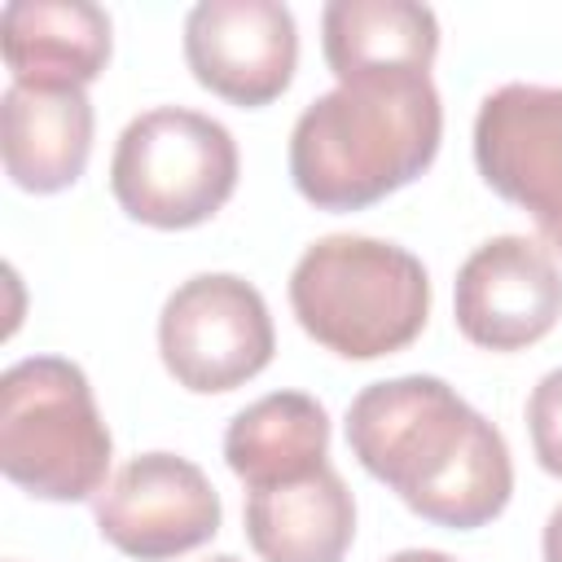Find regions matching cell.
Instances as JSON below:
<instances>
[{"label": "cell", "instance_id": "cell-1", "mask_svg": "<svg viewBox=\"0 0 562 562\" xmlns=\"http://www.w3.org/2000/svg\"><path fill=\"white\" fill-rule=\"evenodd\" d=\"M347 448L435 527L474 531L514 492L505 435L430 373L364 386L347 408Z\"/></svg>", "mask_w": 562, "mask_h": 562}, {"label": "cell", "instance_id": "cell-2", "mask_svg": "<svg viewBox=\"0 0 562 562\" xmlns=\"http://www.w3.org/2000/svg\"><path fill=\"white\" fill-rule=\"evenodd\" d=\"M439 140L443 105L430 75L338 83L290 132V180L321 211H360L413 184Z\"/></svg>", "mask_w": 562, "mask_h": 562}, {"label": "cell", "instance_id": "cell-3", "mask_svg": "<svg viewBox=\"0 0 562 562\" xmlns=\"http://www.w3.org/2000/svg\"><path fill=\"white\" fill-rule=\"evenodd\" d=\"M290 307L307 338L347 360L404 351L430 316V277L395 241L334 233L312 241L290 272Z\"/></svg>", "mask_w": 562, "mask_h": 562}, {"label": "cell", "instance_id": "cell-4", "mask_svg": "<svg viewBox=\"0 0 562 562\" xmlns=\"http://www.w3.org/2000/svg\"><path fill=\"white\" fill-rule=\"evenodd\" d=\"M110 426L79 364L31 356L0 378V470L40 501L101 496L110 474Z\"/></svg>", "mask_w": 562, "mask_h": 562}, {"label": "cell", "instance_id": "cell-5", "mask_svg": "<svg viewBox=\"0 0 562 562\" xmlns=\"http://www.w3.org/2000/svg\"><path fill=\"white\" fill-rule=\"evenodd\" d=\"M233 132L184 105H158L136 114L110 158L114 202L149 228L206 224L237 189Z\"/></svg>", "mask_w": 562, "mask_h": 562}, {"label": "cell", "instance_id": "cell-6", "mask_svg": "<svg viewBox=\"0 0 562 562\" xmlns=\"http://www.w3.org/2000/svg\"><path fill=\"white\" fill-rule=\"evenodd\" d=\"M158 351L184 391H233L263 373L277 351L268 303L246 277L198 272L167 294L158 316Z\"/></svg>", "mask_w": 562, "mask_h": 562}, {"label": "cell", "instance_id": "cell-7", "mask_svg": "<svg viewBox=\"0 0 562 562\" xmlns=\"http://www.w3.org/2000/svg\"><path fill=\"white\" fill-rule=\"evenodd\" d=\"M479 176L562 250V88L505 83L474 114Z\"/></svg>", "mask_w": 562, "mask_h": 562}, {"label": "cell", "instance_id": "cell-8", "mask_svg": "<svg viewBox=\"0 0 562 562\" xmlns=\"http://www.w3.org/2000/svg\"><path fill=\"white\" fill-rule=\"evenodd\" d=\"M220 492L176 452L132 457L97 496V531L140 562H167L206 544L220 531Z\"/></svg>", "mask_w": 562, "mask_h": 562}, {"label": "cell", "instance_id": "cell-9", "mask_svg": "<svg viewBox=\"0 0 562 562\" xmlns=\"http://www.w3.org/2000/svg\"><path fill=\"white\" fill-rule=\"evenodd\" d=\"M184 61L206 92L259 110L294 79V13L277 0H202L184 18Z\"/></svg>", "mask_w": 562, "mask_h": 562}, {"label": "cell", "instance_id": "cell-10", "mask_svg": "<svg viewBox=\"0 0 562 562\" xmlns=\"http://www.w3.org/2000/svg\"><path fill=\"white\" fill-rule=\"evenodd\" d=\"M457 329L483 351H522L562 316V272L549 246L505 233L483 241L457 272Z\"/></svg>", "mask_w": 562, "mask_h": 562}, {"label": "cell", "instance_id": "cell-11", "mask_svg": "<svg viewBox=\"0 0 562 562\" xmlns=\"http://www.w3.org/2000/svg\"><path fill=\"white\" fill-rule=\"evenodd\" d=\"M0 53L22 88H88L110 61V13L92 0H9Z\"/></svg>", "mask_w": 562, "mask_h": 562}, {"label": "cell", "instance_id": "cell-12", "mask_svg": "<svg viewBox=\"0 0 562 562\" xmlns=\"http://www.w3.org/2000/svg\"><path fill=\"white\" fill-rule=\"evenodd\" d=\"M4 171L26 193L70 189L92 154V101L83 88H22L0 101Z\"/></svg>", "mask_w": 562, "mask_h": 562}, {"label": "cell", "instance_id": "cell-13", "mask_svg": "<svg viewBox=\"0 0 562 562\" xmlns=\"http://www.w3.org/2000/svg\"><path fill=\"white\" fill-rule=\"evenodd\" d=\"M321 48L338 83L417 79L439 53V22L417 0H329Z\"/></svg>", "mask_w": 562, "mask_h": 562}, {"label": "cell", "instance_id": "cell-14", "mask_svg": "<svg viewBox=\"0 0 562 562\" xmlns=\"http://www.w3.org/2000/svg\"><path fill=\"white\" fill-rule=\"evenodd\" d=\"M351 536L356 501L334 465L246 496V540L263 562H342Z\"/></svg>", "mask_w": 562, "mask_h": 562}, {"label": "cell", "instance_id": "cell-15", "mask_svg": "<svg viewBox=\"0 0 562 562\" xmlns=\"http://www.w3.org/2000/svg\"><path fill=\"white\" fill-rule=\"evenodd\" d=\"M329 457V413L303 391H272L246 404L224 430L228 470L255 492L299 483Z\"/></svg>", "mask_w": 562, "mask_h": 562}, {"label": "cell", "instance_id": "cell-16", "mask_svg": "<svg viewBox=\"0 0 562 562\" xmlns=\"http://www.w3.org/2000/svg\"><path fill=\"white\" fill-rule=\"evenodd\" d=\"M527 430H531V448H536L540 470H549V474L562 479V369L544 373L531 386Z\"/></svg>", "mask_w": 562, "mask_h": 562}, {"label": "cell", "instance_id": "cell-17", "mask_svg": "<svg viewBox=\"0 0 562 562\" xmlns=\"http://www.w3.org/2000/svg\"><path fill=\"white\" fill-rule=\"evenodd\" d=\"M540 549H544V562H562V505L549 514L544 536H540Z\"/></svg>", "mask_w": 562, "mask_h": 562}, {"label": "cell", "instance_id": "cell-18", "mask_svg": "<svg viewBox=\"0 0 562 562\" xmlns=\"http://www.w3.org/2000/svg\"><path fill=\"white\" fill-rule=\"evenodd\" d=\"M386 562H457V558H448L439 549H404V553H391Z\"/></svg>", "mask_w": 562, "mask_h": 562}, {"label": "cell", "instance_id": "cell-19", "mask_svg": "<svg viewBox=\"0 0 562 562\" xmlns=\"http://www.w3.org/2000/svg\"><path fill=\"white\" fill-rule=\"evenodd\" d=\"M206 562H241V558H233V553H215V558H206Z\"/></svg>", "mask_w": 562, "mask_h": 562}]
</instances>
